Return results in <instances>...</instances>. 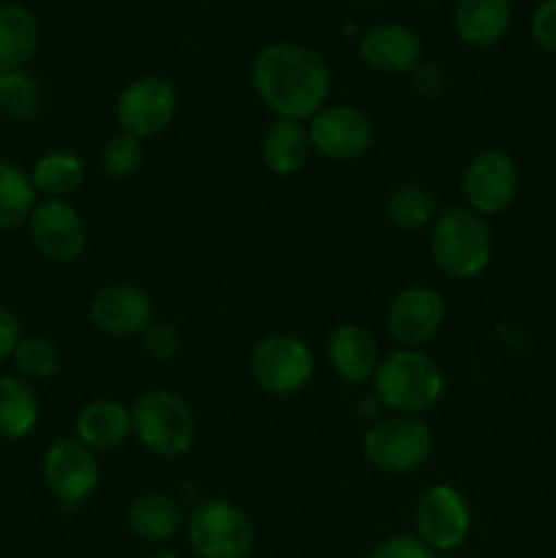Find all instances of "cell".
<instances>
[{
	"label": "cell",
	"instance_id": "obj_10",
	"mask_svg": "<svg viewBox=\"0 0 556 558\" xmlns=\"http://www.w3.org/2000/svg\"><path fill=\"white\" fill-rule=\"evenodd\" d=\"M521 189L518 163L505 150H483L467 163L461 178L463 202L478 216L491 218L505 213Z\"/></svg>",
	"mask_w": 556,
	"mask_h": 558
},
{
	"label": "cell",
	"instance_id": "obj_9",
	"mask_svg": "<svg viewBox=\"0 0 556 558\" xmlns=\"http://www.w3.org/2000/svg\"><path fill=\"white\" fill-rule=\"evenodd\" d=\"M414 526L418 537L434 554H450L461 548L472 532V507L467 496L452 485H431L414 507Z\"/></svg>",
	"mask_w": 556,
	"mask_h": 558
},
{
	"label": "cell",
	"instance_id": "obj_21",
	"mask_svg": "<svg viewBox=\"0 0 556 558\" xmlns=\"http://www.w3.org/2000/svg\"><path fill=\"white\" fill-rule=\"evenodd\" d=\"M262 161L278 178H292L300 169L309 163L311 153V136L309 125L298 123V120H281L276 118L262 134Z\"/></svg>",
	"mask_w": 556,
	"mask_h": 558
},
{
	"label": "cell",
	"instance_id": "obj_16",
	"mask_svg": "<svg viewBox=\"0 0 556 558\" xmlns=\"http://www.w3.org/2000/svg\"><path fill=\"white\" fill-rule=\"evenodd\" d=\"M360 58L376 74H412L423 63V41L401 22H379L360 38Z\"/></svg>",
	"mask_w": 556,
	"mask_h": 558
},
{
	"label": "cell",
	"instance_id": "obj_19",
	"mask_svg": "<svg viewBox=\"0 0 556 558\" xmlns=\"http://www.w3.org/2000/svg\"><path fill=\"white\" fill-rule=\"evenodd\" d=\"M74 434V439H80L93 452L118 450L131 436V407L114 398L90 401L76 414Z\"/></svg>",
	"mask_w": 556,
	"mask_h": 558
},
{
	"label": "cell",
	"instance_id": "obj_33",
	"mask_svg": "<svg viewBox=\"0 0 556 558\" xmlns=\"http://www.w3.org/2000/svg\"><path fill=\"white\" fill-rule=\"evenodd\" d=\"M412 87L423 98H439L447 87V74L436 63H420L412 71Z\"/></svg>",
	"mask_w": 556,
	"mask_h": 558
},
{
	"label": "cell",
	"instance_id": "obj_4",
	"mask_svg": "<svg viewBox=\"0 0 556 558\" xmlns=\"http://www.w3.org/2000/svg\"><path fill=\"white\" fill-rule=\"evenodd\" d=\"M131 436L156 458H183L196 441V417L169 390H147L131 407Z\"/></svg>",
	"mask_w": 556,
	"mask_h": 558
},
{
	"label": "cell",
	"instance_id": "obj_35",
	"mask_svg": "<svg viewBox=\"0 0 556 558\" xmlns=\"http://www.w3.org/2000/svg\"><path fill=\"white\" fill-rule=\"evenodd\" d=\"M147 558H183V556L172 554V550H158V554H153V556H147Z\"/></svg>",
	"mask_w": 556,
	"mask_h": 558
},
{
	"label": "cell",
	"instance_id": "obj_28",
	"mask_svg": "<svg viewBox=\"0 0 556 558\" xmlns=\"http://www.w3.org/2000/svg\"><path fill=\"white\" fill-rule=\"evenodd\" d=\"M14 365L22 376L27 379H52L60 371L63 354H60L58 343L47 336H22L20 347L14 349Z\"/></svg>",
	"mask_w": 556,
	"mask_h": 558
},
{
	"label": "cell",
	"instance_id": "obj_6",
	"mask_svg": "<svg viewBox=\"0 0 556 558\" xmlns=\"http://www.w3.org/2000/svg\"><path fill=\"white\" fill-rule=\"evenodd\" d=\"M434 452V434L412 414H390L363 436V456L385 474H409L425 466Z\"/></svg>",
	"mask_w": 556,
	"mask_h": 558
},
{
	"label": "cell",
	"instance_id": "obj_25",
	"mask_svg": "<svg viewBox=\"0 0 556 558\" xmlns=\"http://www.w3.org/2000/svg\"><path fill=\"white\" fill-rule=\"evenodd\" d=\"M36 205L38 194L31 183V172L0 158V232L27 223Z\"/></svg>",
	"mask_w": 556,
	"mask_h": 558
},
{
	"label": "cell",
	"instance_id": "obj_22",
	"mask_svg": "<svg viewBox=\"0 0 556 558\" xmlns=\"http://www.w3.org/2000/svg\"><path fill=\"white\" fill-rule=\"evenodd\" d=\"M41 31L31 9L22 3L0 5V71L25 69L38 52Z\"/></svg>",
	"mask_w": 556,
	"mask_h": 558
},
{
	"label": "cell",
	"instance_id": "obj_32",
	"mask_svg": "<svg viewBox=\"0 0 556 558\" xmlns=\"http://www.w3.org/2000/svg\"><path fill=\"white\" fill-rule=\"evenodd\" d=\"M532 38L540 49L556 54V0H543L532 14Z\"/></svg>",
	"mask_w": 556,
	"mask_h": 558
},
{
	"label": "cell",
	"instance_id": "obj_30",
	"mask_svg": "<svg viewBox=\"0 0 556 558\" xmlns=\"http://www.w3.org/2000/svg\"><path fill=\"white\" fill-rule=\"evenodd\" d=\"M140 341L147 357L156 360V363H169V360L178 357L180 352V332L178 327L169 325V322L153 319L150 325H147V330L140 336Z\"/></svg>",
	"mask_w": 556,
	"mask_h": 558
},
{
	"label": "cell",
	"instance_id": "obj_12",
	"mask_svg": "<svg viewBox=\"0 0 556 558\" xmlns=\"http://www.w3.org/2000/svg\"><path fill=\"white\" fill-rule=\"evenodd\" d=\"M314 153L327 161H354L365 156L374 142V123L354 104H327L309 120Z\"/></svg>",
	"mask_w": 556,
	"mask_h": 558
},
{
	"label": "cell",
	"instance_id": "obj_36",
	"mask_svg": "<svg viewBox=\"0 0 556 558\" xmlns=\"http://www.w3.org/2000/svg\"><path fill=\"white\" fill-rule=\"evenodd\" d=\"M420 3H442V0H420Z\"/></svg>",
	"mask_w": 556,
	"mask_h": 558
},
{
	"label": "cell",
	"instance_id": "obj_15",
	"mask_svg": "<svg viewBox=\"0 0 556 558\" xmlns=\"http://www.w3.org/2000/svg\"><path fill=\"white\" fill-rule=\"evenodd\" d=\"M153 319V298L136 283H109L90 300V322L107 336L140 338Z\"/></svg>",
	"mask_w": 556,
	"mask_h": 558
},
{
	"label": "cell",
	"instance_id": "obj_17",
	"mask_svg": "<svg viewBox=\"0 0 556 558\" xmlns=\"http://www.w3.org/2000/svg\"><path fill=\"white\" fill-rule=\"evenodd\" d=\"M327 365L333 374L347 385H363L374 379L376 365H379V349L374 336L363 325H338L327 338Z\"/></svg>",
	"mask_w": 556,
	"mask_h": 558
},
{
	"label": "cell",
	"instance_id": "obj_3",
	"mask_svg": "<svg viewBox=\"0 0 556 558\" xmlns=\"http://www.w3.org/2000/svg\"><path fill=\"white\" fill-rule=\"evenodd\" d=\"M428 245L436 267L456 281L483 276L494 259V238L488 223L469 207L439 210L436 221L431 223Z\"/></svg>",
	"mask_w": 556,
	"mask_h": 558
},
{
	"label": "cell",
	"instance_id": "obj_1",
	"mask_svg": "<svg viewBox=\"0 0 556 558\" xmlns=\"http://www.w3.org/2000/svg\"><path fill=\"white\" fill-rule=\"evenodd\" d=\"M249 80L256 98L276 118L298 123H305L327 107L333 85L325 58L298 41L265 44L251 60Z\"/></svg>",
	"mask_w": 556,
	"mask_h": 558
},
{
	"label": "cell",
	"instance_id": "obj_37",
	"mask_svg": "<svg viewBox=\"0 0 556 558\" xmlns=\"http://www.w3.org/2000/svg\"><path fill=\"white\" fill-rule=\"evenodd\" d=\"M450 558H467V556H450Z\"/></svg>",
	"mask_w": 556,
	"mask_h": 558
},
{
	"label": "cell",
	"instance_id": "obj_5",
	"mask_svg": "<svg viewBox=\"0 0 556 558\" xmlns=\"http://www.w3.org/2000/svg\"><path fill=\"white\" fill-rule=\"evenodd\" d=\"M185 537L200 558H249L256 545L249 512L229 499H202L185 515Z\"/></svg>",
	"mask_w": 556,
	"mask_h": 558
},
{
	"label": "cell",
	"instance_id": "obj_34",
	"mask_svg": "<svg viewBox=\"0 0 556 558\" xmlns=\"http://www.w3.org/2000/svg\"><path fill=\"white\" fill-rule=\"evenodd\" d=\"M22 341V325L20 316L11 308L0 305V363L9 357H14V349Z\"/></svg>",
	"mask_w": 556,
	"mask_h": 558
},
{
	"label": "cell",
	"instance_id": "obj_2",
	"mask_svg": "<svg viewBox=\"0 0 556 558\" xmlns=\"http://www.w3.org/2000/svg\"><path fill=\"white\" fill-rule=\"evenodd\" d=\"M374 396L396 414L420 417L442 401L445 376L439 365L420 349H392L379 360L374 374Z\"/></svg>",
	"mask_w": 556,
	"mask_h": 558
},
{
	"label": "cell",
	"instance_id": "obj_7",
	"mask_svg": "<svg viewBox=\"0 0 556 558\" xmlns=\"http://www.w3.org/2000/svg\"><path fill=\"white\" fill-rule=\"evenodd\" d=\"M249 371L256 387L267 396H298L314 376V352L303 338L276 332L256 343L249 360Z\"/></svg>",
	"mask_w": 556,
	"mask_h": 558
},
{
	"label": "cell",
	"instance_id": "obj_8",
	"mask_svg": "<svg viewBox=\"0 0 556 558\" xmlns=\"http://www.w3.org/2000/svg\"><path fill=\"white\" fill-rule=\"evenodd\" d=\"M178 87L169 80H164V76L147 74L129 82V85L118 93V101H114V120H118L120 131L145 142L164 134V131L172 125V120L178 118Z\"/></svg>",
	"mask_w": 556,
	"mask_h": 558
},
{
	"label": "cell",
	"instance_id": "obj_13",
	"mask_svg": "<svg viewBox=\"0 0 556 558\" xmlns=\"http://www.w3.org/2000/svg\"><path fill=\"white\" fill-rule=\"evenodd\" d=\"M31 243L44 259L69 265L87 248V227L69 199H41L27 218Z\"/></svg>",
	"mask_w": 556,
	"mask_h": 558
},
{
	"label": "cell",
	"instance_id": "obj_26",
	"mask_svg": "<svg viewBox=\"0 0 556 558\" xmlns=\"http://www.w3.org/2000/svg\"><path fill=\"white\" fill-rule=\"evenodd\" d=\"M387 221L392 227L403 229V232H418V229L431 227L439 216V202L431 189L420 183L398 185L390 196H387Z\"/></svg>",
	"mask_w": 556,
	"mask_h": 558
},
{
	"label": "cell",
	"instance_id": "obj_18",
	"mask_svg": "<svg viewBox=\"0 0 556 558\" xmlns=\"http://www.w3.org/2000/svg\"><path fill=\"white\" fill-rule=\"evenodd\" d=\"M512 25L510 0H456L452 27L467 47L488 49L507 36Z\"/></svg>",
	"mask_w": 556,
	"mask_h": 558
},
{
	"label": "cell",
	"instance_id": "obj_29",
	"mask_svg": "<svg viewBox=\"0 0 556 558\" xmlns=\"http://www.w3.org/2000/svg\"><path fill=\"white\" fill-rule=\"evenodd\" d=\"M98 163H101L104 174L112 180L134 178L142 169V163H145L142 140L125 134V131H118V134H112L104 142L101 153H98Z\"/></svg>",
	"mask_w": 556,
	"mask_h": 558
},
{
	"label": "cell",
	"instance_id": "obj_24",
	"mask_svg": "<svg viewBox=\"0 0 556 558\" xmlns=\"http://www.w3.org/2000/svg\"><path fill=\"white\" fill-rule=\"evenodd\" d=\"M85 161L71 150H49L36 158L31 169V183L44 199H69L85 183Z\"/></svg>",
	"mask_w": 556,
	"mask_h": 558
},
{
	"label": "cell",
	"instance_id": "obj_23",
	"mask_svg": "<svg viewBox=\"0 0 556 558\" xmlns=\"http://www.w3.org/2000/svg\"><path fill=\"white\" fill-rule=\"evenodd\" d=\"M41 403L33 387L20 376H0V439L20 441L36 430Z\"/></svg>",
	"mask_w": 556,
	"mask_h": 558
},
{
	"label": "cell",
	"instance_id": "obj_14",
	"mask_svg": "<svg viewBox=\"0 0 556 558\" xmlns=\"http://www.w3.org/2000/svg\"><path fill=\"white\" fill-rule=\"evenodd\" d=\"M445 298L434 287L414 283L387 305V330L401 349H420L445 325Z\"/></svg>",
	"mask_w": 556,
	"mask_h": 558
},
{
	"label": "cell",
	"instance_id": "obj_27",
	"mask_svg": "<svg viewBox=\"0 0 556 558\" xmlns=\"http://www.w3.org/2000/svg\"><path fill=\"white\" fill-rule=\"evenodd\" d=\"M44 109V87L31 71H0V118L27 120Z\"/></svg>",
	"mask_w": 556,
	"mask_h": 558
},
{
	"label": "cell",
	"instance_id": "obj_11",
	"mask_svg": "<svg viewBox=\"0 0 556 558\" xmlns=\"http://www.w3.org/2000/svg\"><path fill=\"white\" fill-rule=\"evenodd\" d=\"M41 477L60 505L76 507L98 490L101 466L96 452L80 439H58L44 450Z\"/></svg>",
	"mask_w": 556,
	"mask_h": 558
},
{
	"label": "cell",
	"instance_id": "obj_31",
	"mask_svg": "<svg viewBox=\"0 0 556 558\" xmlns=\"http://www.w3.org/2000/svg\"><path fill=\"white\" fill-rule=\"evenodd\" d=\"M368 558H436L434 550L418 537V534H396L387 537L385 543L376 545Z\"/></svg>",
	"mask_w": 556,
	"mask_h": 558
},
{
	"label": "cell",
	"instance_id": "obj_20",
	"mask_svg": "<svg viewBox=\"0 0 556 558\" xmlns=\"http://www.w3.org/2000/svg\"><path fill=\"white\" fill-rule=\"evenodd\" d=\"M125 523L142 543H167L180 529H185V515L169 494L145 490L131 499L129 510H125Z\"/></svg>",
	"mask_w": 556,
	"mask_h": 558
}]
</instances>
